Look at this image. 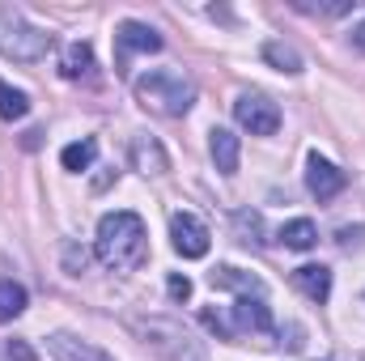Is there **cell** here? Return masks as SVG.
<instances>
[{"mask_svg": "<svg viewBox=\"0 0 365 361\" xmlns=\"http://www.w3.org/2000/svg\"><path fill=\"white\" fill-rule=\"evenodd\" d=\"M289 251H310L314 243H319V230H314V221L310 217H293V221H284L280 225V234H276Z\"/></svg>", "mask_w": 365, "mask_h": 361, "instance_id": "cell-15", "label": "cell"}, {"mask_svg": "<svg viewBox=\"0 0 365 361\" xmlns=\"http://www.w3.org/2000/svg\"><path fill=\"white\" fill-rule=\"evenodd\" d=\"M166 293H170V302H187V298H191V280H187L182 272H175V276L166 280Z\"/></svg>", "mask_w": 365, "mask_h": 361, "instance_id": "cell-25", "label": "cell"}, {"mask_svg": "<svg viewBox=\"0 0 365 361\" xmlns=\"http://www.w3.org/2000/svg\"><path fill=\"white\" fill-rule=\"evenodd\" d=\"M93 158H98V141L86 136V141H73V145H64V153H60V166L64 171H73V175H81V171H90Z\"/></svg>", "mask_w": 365, "mask_h": 361, "instance_id": "cell-18", "label": "cell"}, {"mask_svg": "<svg viewBox=\"0 0 365 361\" xmlns=\"http://www.w3.org/2000/svg\"><path fill=\"white\" fill-rule=\"evenodd\" d=\"M132 166L140 171V175H166L170 171V162H166V149L153 141V136H132Z\"/></svg>", "mask_w": 365, "mask_h": 361, "instance_id": "cell-13", "label": "cell"}, {"mask_svg": "<svg viewBox=\"0 0 365 361\" xmlns=\"http://www.w3.org/2000/svg\"><path fill=\"white\" fill-rule=\"evenodd\" d=\"M361 234H365V225H344V230L336 234V243H340V247H357V243H361Z\"/></svg>", "mask_w": 365, "mask_h": 361, "instance_id": "cell-28", "label": "cell"}, {"mask_svg": "<svg viewBox=\"0 0 365 361\" xmlns=\"http://www.w3.org/2000/svg\"><path fill=\"white\" fill-rule=\"evenodd\" d=\"M208 153H212V166L230 179V175H238V158H242V145H238V136L230 132V128H212L208 132Z\"/></svg>", "mask_w": 365, "mask_h": 361, "instance_id": "cell-10", "label": "cell"}, {"mask_svg": "<svg viewBox=\"0 0 365 361\" xmlns=\"http://www.w3.org/2000/svg\"><path fill=\"white\" fill-rule=\"evenodd\" d=\"M234 234L242 247H264V217L255 208H238L234 213Z\"/></svg>", "mask_w": 365, "mask_h": 361, "instance_id": "cell-19", "label": "cell"}, {"mask_svg": "<svg viewBox=\"0 0 365 361\" xmlns=\"http://www.w3.org/2000/svg\"><path fill=\"white\" fill-rule=\"evenodd\" d=\"M140 336H145V345H153L158 349V357L162 361H204L200 357V345L182 332L179 323H170V319H136L132 323Z\"/></svg>", "mask_w": 365, "mask_h": 361, "instance_id": "cell-3", "label": "cell"}, {"mask_svg": "<svg viewBox=\"0 0 365 361\" xmlns=\"http://www.w3.org/2000/svg\"><path fill=\"white\" fill-rule=\"evenodd\" d=\"M60 73L68 77V81H81V77H90L93 73V47L90 43H68L64 47V60H60Z\"/></svg>", "mask_w": 365, "mask_h": 361, "instance_id": "cell-16", "label": "cell"}, {"mask_svg": "<svg viewBox=\"0 0 365 361\" xmlns=\"http://www.w3.org/2000/svg\"><path fill=\"white\" fill-rule=\"evenodd\" d=\"M26 310V289L17 280H0V323H13Z\"/></svg>", "mask_w": 365, "mask_h": 361, "instance_id": "cell-20", "label": "cell"}, {"mask_svg": "<svg viewBox=\"0 0 365 361\" xmlns=\"http://www.w3.org/2000/svg\"><path fill=\"white\" fill-rule=\"evenodd\" d=\"M170 243L182 260H204L208 255V225L195 213L179 208V213H170Z\"/></svg>", "mask_w": 365, "mask_h": 361, "instance_id": "cell-7", "label": "cell"}, {"mask_svg": "<svg viewBox=\"0 0 365 361\" xmlns=\"http://www.w3.org/2000/svg\"><path fill=\"white\" fill-rule=\"evenodd\" d=\"M200 323H204V327H208V332H217V336H221V340H230V336H234V332H230V327H225V323H221V319H217V315H212V310H200Z\"/></svg>", "mask_w": 365, "mask_h": 361, "instance_id": "cell-27", "label": "cell"}, {"mask_svg": "<svg viewBox=\"0 0 365 361\" xmlns=\"http://www.w3.org/2000/svg\"><path fill=\"white\" fill-rule=\"evenodd\" d=\"M306 332H302V323H289V327H280V349H289V353H302V340Z\"/></svg>", "mask_w": 365, "mask_h": 361, "instance_id": "cell-24", "label": "cell"}, {"mask_svg": "<svg viewBox=\"0 0 365 361\" xmlns=\"http://www.w3.org/2000/svg\"><path fill=\"white\" fill-rule=\"evenodd\" d=\"M212 289H234V293H242V298H264V280L255 276V272H242V268H230V264H221V268H212Z\"/></svg>", "mask_w": 365, "mask_h": 361, "instance_id": "cell-14", "label": "cell"}, {"mask_svg": "<svg viewBox=\"0 0 365 361\" xmlns=\"http://www.w3.org/2000/svg\"><path fill=\"white\" fill-rule=\"evenodd\" d=\"M136 51H162V34L145 21H119L115 30V73L123 77Z\"/></svg>", "mask_w": 365, "mask_h": 361, "instance_id": "cell-5", "label": "cell"}, {"mask_svg": "<svg viewBox=\"0 0 365 361\" xmlns=\"http://www.w3.org/2000/svg\"><path fill=\"white\" fill-rule=\"evenodd\" d=\"M30 115V98L13 90L9 81H0V119H26Z\"/></svg>", "mask_w": 365, "mask_h": 361, "instance_id": "cell-21", "label": "cell"}, {"mask_svg": "<svg viewBox=\"0 0 365 361\" xmlns=\"http://www.w3.org/2000/svg\"><path fill=\"white\" fill-rule=\"evenodd\" d=\"M293 289L302 293V298H310V302H327L331 298V268H323V264H302V268L293 272Z\"/></svg>", "mask_w": 365, "mask_h": 361, "instance_id": "cell-11", "label": "cell"}, {"mask_svg": "<svg viewBox=\"0 0 365 361\" xmlns=\"http://www.w3.org/2000/svg\"><path fill=\"white\" fill-rule=\"evenodd\" d=\"M47 47H51V34L38 30V26H30V21H17V17H13V21L4 26V34H0V51H4L9 60H21V64L43 60Z\"/></svg>", "mask_w": 365, "mask_h": 361, "instance_id": "cell-4", "label": "cell"}, {"mask_svg": "<svg viewBox=\"0 0 365 361\" xmlns=\"http://www.w3.org/2000/svg\"><path fill=\"white\" fill-rule=\"evenodd\" d=\"M234 119L251 136H272L276 128H280V106H276L272 98H264V93H242L234 102Z\"/></svg>", "mask_w": 365, "mask_h": 361, "instance_id": "cell-6", "label": "cell"}, {"mask_svg": "<svg viewBox=\"0 0 365 361\" xmlns=\"http://www.w3.org/2000/svg\"><path fill=\"white\" fill-rule=\"evenodd\" d=\"M64 268H68V276H81V272L90 268V251L77 247V243H68L64 247Z\"/></svg>", "mask_w": 365, "mask_h": 361, "instance_id": "cell-22", "label": "cell"}, {"mask_svg": "<svg viewBox=\"0 0 365 361\" xmlns=\"http://www.w3.org/2000/svg\"><path fill=\"white\" fill-rule=\"evenodd\" d=\"M264 60H268L272 68H280V73H289V77H297V73L306 68V64H302V51L289 47V43H280V39L264 43Z\"/></svg>", "mask_w": 365, "mask_h": 361, "instance_id": "cell-17", "label": "cell"}, {"mask_svg": "<svg viewBox=\"0 0 365 361\" xmlns=\"http://www.w3.org/2000/svg\"><path fill=\"white\" fill-rule=\"evenodd\" d=\"M349 43H353V47H357V51L365 56V21H357V26H353V34H349Z\"/></svg>", "mask_w": 365, "mask_h": 361, "instance_id": "cell-29", "label": "cell"}, {"mask_svg": "<svg viewBox=\"0 0 365 361\" xmlns=\"http://www.w3.org/2000/svg\"><path fill=\"white\" fill-rule=\"evenodd\" d=\"M234 332H272V310L264 298H238L234 302Z\"/></svg>", "mask_w": 365, "mask_h": 361, "instance_id": "cell-12", "label": "cell"}, {"mask_svg": "<svg viewBox=\"0 0 365 361\" xmlns=\"http://www.w3.org/2000/svg\"><path fill=\"white\" fill-rule=\"evenodd\" d=\"M132 93L145 111H158V115H187L191 102H195V81L182 77L175 68H149L132 81Z\"/></svg>", "mask_w": 365, "mask_h": 361, "instance_id": "cell-2", "label": "cell"}, {"mask_svg": "<svg viewBox=\"0 0 365 361\" xmlns=\"http://www.w3.org/2000/svg\"><path fill=\"white\" fill-rule=\"evenodd\" d=\"M4 357L9 361H38V353H34L26 340H9V345H4Z\"/></svg>", "mask_w": 365, "mask_h": 361, "instance_id": "cell-26", "label": "cell"}, {"mask_svg": "<svg viewBox=\"0 0 365 361\" xmlns=\"http://www.w3.org/2000/svg\"><path fill=\"white\" fill-rule=\"evenodd\" d=\"M149 255V234H145V221L128 208L119 213H106L98 221V260L115 272L140 268Z\"/></svg>", "mask_w": 365, "mask_h": 361, "instance_id": "cell-1", "label": "cell"}, {"mask_svg": "<svg viewBox=\"0 0 365 361\" xmlns=\"http://www.w3.org/2000/svg\"><path fill=\"white\" fill-rule=\"evenodd\" d=\"M302 13H319V17H344L357 9V0H340V4H297Z\"/></svg>", "mask_w": 365, "mask_h": 361, "instance_id": "cell-23", "label": "cell"}, {"mask_svg": "<svg viewBox=\"0 0 365 361\" xmlns=\"http://www.w3.org/2000/svg\"><path fill=\"white\" fill-rule=\"evenodd\" d=\"M47 353L56 361H115L110 353H102L98 345L73 336V332H51V336H47Z\"/></svg>", "mask_w": 365, "mask_h": 361, "instance_id": "cell-9", "label": "cell"}, {"mask_svg": "<svg viewBox=\"0 0 365 361\" xmlns=\"http://www.w3.org/2000/svg\"><path fill=\"white\" fill-rule=\"evenodd\" d=\"M344 171L340 166H331L327 158H319V153H310L306 158V191L314 195V200H331V195H340L344 191Z\"/></svg>", "mask_w": 365, "mask_h": 361, "instance_id": "cell-8", "label": "cell"}]
</instances>
